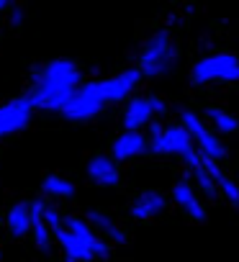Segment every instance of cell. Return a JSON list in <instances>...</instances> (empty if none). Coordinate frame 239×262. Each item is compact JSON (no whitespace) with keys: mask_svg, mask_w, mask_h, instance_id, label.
I'll return each instance as SVG.
<instances>
[{"mask_svg":"<svg viewBox=\"0 0 239 262\" xmlns=\"http://www.w3.org/2000/svg\"><path fill=\"white\" fill-rule=\"evenodd\" d=\"M183 128L201 144V149H203L201 155H203V157H208V160H213V162L224 157V147L219 144L216 134H213V131H208L190 111H183Z\"/></svg>","mask_w":239,"mask_h":262,"instance_id":"52a82bcc","label":"cell"},{"mask_svg":"<svg viewBox=\"0 0 239 262\" xmlns=\"http://www.w3.org/2000/svg\"><path fill=\"white\" fill-rule=\"evenodd\" d=\"M147 98H149V105H152L155 113H165V100L162 98H157V95H147Z\"/></svg>","mask_w":239,"mask_h":262,"instance_id":"cb8c5ba5","label":"cell"},{"mask_svg":"<svg viewBox=\"0 0 239 262\" xmlns=\"http://www.w3.org/2000/svg\"><path fill=\"white\" fill-rule=\"evenodd\" d=\"M67 262H72V259H67Z\"/></svg>","mask_w":239,"mask_h":262,"instance_id":"83f0119b","label":"cell"},{"mask_svg":"<svg viewBox=\"0 0 239 262\" xmlns=\"http://www.w3.org/2000/svg\"><path fill=\"white\" fill-rule=\"evenodd\" d=\"M216 183H219L221 193H224V195H226V198H229L234 206H239V188H236V183H234V180H229L226 175H221Z\"/></svg>","mask_w":239,"mask_h":262,"instance_id":"7402d4cb","label":"cell"},{"mask_svg":"<svg viewBox=\"0 0 239 262\" xmlns=\"http://www.w3.org/2000/svg\"><path fill=\"white\" fill-rule=\"evenodd\" d=\"M162 211H165V198L160 193H155V190H144L132 203V216L134 219H155Z\"/></svg>","mask_w":239,"mask_h":262,"instance_id":"2e32d148","label":"cell"},{"mask_svg":"<svg viewBox=\"0 0 239 262\" xmlns=\"http://www.w3.org/2000/svg\"><path fill=\"white\" fill-rule=\"evenodd\" d=\"M88 224L103 236V239H111V242H116V244H124L126 242V234H124V229L118 226L111 216H105V213H100V211H88Z\"/></svg>","mask_w":239,"mask_h":262,"instance_id":"9a60e30c","label":"cell"},{"mask_svg":"<svg viewBox=\"0 0 239 262\" xmlns=\"http://www.w3.org/2000/svg\"><path fill=\"white\" fill-rule=\"evenodd\" d=\"M41 216H44V224H47V226L52 229V234H54V231H59V229H62V224H64V219H62L59 208H57L54 203H49V201H44Z\"/></svg>","mask_w":239,"mask_h":262,"instance_id":"44dd1931","label":"cell"},{"mask_svg":"<svg viewBox=\"0 0 239 262\" xmlns=\"http://www.w3.org/2000/svg\"><path fill=\"white\" fill-rule=\"evenodd\" d=\"M105 105V95H103V85L100 80H90V82H82L75 93V98L64 105L62 116L67 121H90L95 118Z\"/></svg>","mask_w":239,"mask_h":262,"instance_id":"277c9868","label":"cell"},{"mask_svg":"<svg viewBox=\"0 0 239 262\" xmlns=\"http://www.w3.org/2000/svg\"><path fill=\"white\" fill-rule=\"evenodd\" d=\"M41 193H44L47 198H52V201H62V198H72V195L77 193V188H75L72 180H67V178L52 172V175H47V178L41 180Z\"/></svg>","mask_w":239,"mask_h":262,"instance_id":"e0dca14e","label":"cell"},{"mask_svg":"<svg viewBox=\"0 0 239 262\" xmlns=\"http://www.w3.org/2000/svg\"><path fill=\"white\" fill-rule=\"evenodd\" d=\"M11 8H13V0H0V13H6V16H8Z\"/></svg>","mask_w":239,"mask_h":262,"instance_id":"d4e9b609","label":"cell"},{"mask_svg":"<svg viewBox=\"0 0 239 262\" xmlns=\"http://www.w3.org/2000/svg\"><path fill=\"white\" fill-rule=\"evenodd\" d=\"M147 147H149V144H147V139L139 134V131H124L121 137H116L111 152H113V160H116V162H126V160H132V157L144 155Z\"/></svg>","mask_w":239,"mask_h":262,"instance_id":"8fae6325","label":"cell"},{"mask_svg":"<svg viewBox=\"0 0 239 262\" xmlns=\"http://www.w3.org/2000/svg\"><path fill=\"white\" fill-rule=\"evenodd\" d=\"M206 113H208V118L213 121L216 131H221V134H231V131L239 128V121H236L234 116H229L226 111H221V108H208Z\"/></svg>","mask_w":239,"mask_h":262,"instance_id":"ffe728a7","label":"cell"},{"mask_svg":"<svg viewBox=\"0 0 239 262\" xmlns=\"http://www.w3.org/2000/svg\"><path fill=\"white\" fill-rule=\"evenodd\" d=\"M88 178L95 185H100V188H111V185L118 183V178H121V175H118V165H116L113 157L98 155V157H93L88 162Z\"/></svg>","mask_w":239,"mask_h":262,"instance_id":"7c38bea8","label":"cell"},{"mask_svg":"<svg viewBox=\"0 0 239 262\" xmlns=\"http://www.w3.org/2000/svg\"><path fill=\"white\" fill-rule=\"evenodd\" d=\"M54 242L62 247L64 257L72 259V262H90V259H93V254H90V252H88V249H85V247H82V244H80V242H77L64 226H62L59 231H54Z\"/></svg>","mask_w":239,"mask_h":262,"instance_id":"ac0fdd59","label":"cell"},{"mask_svg":"<svg viewBox=\"0 0 239 262\" xmlns=\"http://www.w3.org/2000/svg\"><path fill=\"white\" fill-rule=\"evenodd\" d=\"M193 82L203 85V82H213V80H221V82H234L239 80V59L231 57V54H213V57H206L201 59L195 67H193Z\"/></svg>","mask_w":239,"mask_h":262,"instance_id":"5b68a950","label":"cell"},{"mask_svg":"<svg viewBox=\"0 0 239 262\" xmlns=\"http://www.w3.org/2000/svg\"><path fill=\"white\" fill-rule=\"evenodd\" d=\"M175 62V47H172V39L160 31L155 34L152 39H147V44L142 47V54H139V72L144 77H160L165 75Z\"/></svg>","mask_w":239,"mask_h":262,"instance_id":"7a4b0ae2","label":"cell"},{"mask_svg":"<svg viewBox=\"0 0 239 262\" xmlns=\"http://www.w3.org/2000/svg\"><path fill=\"white\" fill-rule=\"evenodd\" d=\"M26 21V6H21V3H13V8L8 11V26H13V29H21V24Z\"/></svg>","mask_w":239,"mask_h":262,"instance_id":"603a6c76","label":"cell"},{"mask_svg":"<svg viewBox=\"0 0 239 262\" xmlns=\"http://www.w3.org/2000/svg\"><path fill=\"white\" fill-rule=\"evenodd\" d=\"M6 231L11 239L31 236V201H16L6 211Z\"/></svg>","mask_w":239,"mask_h":262,"instance_id":"30bf717a","label":"cell"},{"mask_svg":"<svg viewBox=\"0 0 239 262\" xmlns=\"http://www.w3.org/2000/svg\"><path fill=\"white\" fill-rule=\"evenodd\" d=\"M41 208H44V198H34V201H31V236H34L36 249L49 252V249H52V242H54V234H52V229L44 224Z\"/></svg>","mask_w":239,"mask_h":262,"instance_id":"4fadbf2b","label":"cell"},{"mask_svg":"<svg viewBox=\"0 0 239 262\" xmlns=\"http://www.w3.org/2000/svg\"><path fill=\"white\" fill-rule=\"evenodd\" d=\"M82 85V70L67 59L57 57L41 64H34L29 72V100L36 111H64Z\"/></svg>","mask_w":239,"mask_h":262,"instance_id":"6da1fadb","label":"cell"},{"mask_svg":"<svg viewBox=\"0 0 239 262\" xmlns=\"http://www.w3.org/2000/svg\"><path fill=\"white\" fill-rule=\"evenodd\" d=\"M34 113L36 108L29 100V95H16L0 103V144L21 134L24 128H29V123L34 121Z\"/></svg>","mask_w":239,"mask_h":262,"instance_id":"3957f363","label":"cell"},{"mask_svg":"<svg viewBox=\"0 0 239 262\" xmlns=\"http://www.w3.org/2000/svg\"><path fill=\"white\" fill-rule=\"evenodd\" d=\"M152 105H149V98H132L126 111H124V126L126 131H139L142 126L149 123L152 118Z\"/></svg>","mask_w":239,"mask_h":262,"instance_id":"5bb4252c","label":"cell"},{"mask_svg":"<svg viewBox=\"0 0 239 262\" xmlns=\"http://www.w3.org/2000/svg\"><path fill=\"white\" fill-rule=\"evenodd\" d=\"M0 257H3V252H0Z\"/></svg>","mask_w":239,"mask_h":262,"instance_id":"4316f807","label":"cell"},{"mask_svg":"<svg viewBox=\"0 0 239 262\" xmlns=\"http://www.w3.org/2000/svg\"><path fill=\"white\" fill-rule=\"evenodd\" d=\"M139 77H142L139 70H124V72H118V75H113V77L100 80V85H103V95H105V103H118V100L129 98L132 90L139 85Z\"/></svg>","mask_w":239,"mask_h":262,"instance_id":"ba28073f","label":"cell"},{"mask_svg":"<svg viewBox=\"0 0 239 262\" xmlns=\"http://www.w3.org/2000/svg\"><path fill=\"white\" fill-rule=\"evenodd\" d=\"M172 195H175V203H178V206H183V208L188 211V216H190V219H195V221H203V219H206V213H203V208H201V203H198V198H195L193 188H190L185 180H180V183L175 185Z\"/></svg>","mask_w":239,"mask_h":262,"instance_id":"d6986e66","label":"cell"},{"mask_svg":"<svg viewBox=\"0 0 239 262\" xmlns=\"http://www.w3.org/2000/svg\"><path fill=\"white\" fill-rule=\"evenodd\" d=\"M0 34H3V26H0Z\"/></svg>","mask_w":239,"mask_h":262,"instance_id":"484cf974","label":"cell"},{"mask_svg":"<svg viewBox=\"0 0 239 262\" xmlns=\"http://www.w3.org/2000/svg\"><path fill=\"white\" fill-rule=\"evenodd\" d=\"M188 147H190V134L183 126H175V123L162 128V134L157 139H149V149L157 155H170V152L183 155Z\"/></svg>","mask_w":239,"mask_h":262,"instance_id":"9c48e42d","label":"cell"},{"mask_svg":"<svg viewBox=\"0 0 239 262\" xmlns=\"http://www.w3.org/2000/svg\"><path fill=\"white\" fill-rule=\"evenodd\" d=\"M62 226L93 254V259H105V257L111 254L108 242L88 224V219H82V216H64V224H62Z\"/></svg>","mask_w":239,"mask_h":262,"instance_id":"8992f818","label":"cell"}]
</instances>
